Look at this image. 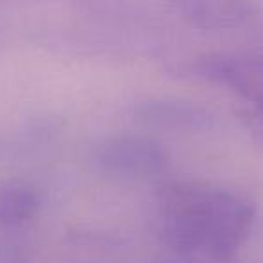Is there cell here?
<instances>
[{
	"label": "cell",
	"mask_w": 263,
	"mask_h": 263,
	"mask_svg": "<svg viewBox=\"0 0 263 263\" xmlns=\"http://www.w3.org/2000/svg\"><path fill=\"white\" fill-rule=\"evenodd\" d=\"M245 119L251 128V132L254 134L256 141L259 144H263V105L259 106H251L245 114Z\"/></svg>",
	"instance_id": "52a82bcc"
},
{
	"label": "cell",
	"mask_w": 263,
	"mask_h": 263,
	"mask_svg": "<svg viewBox=\"0 0 263 263\" xmlns=\"http://www.w3.org/2000/svg\"><path fill=\"white\" fill-rule=\"evenodd\" d=\"M42 208L40 193L22 180H11L0 186V226L20 227L33 220Z\"/></svg>",
	"instance_id": "8992f818"
},
{
	"label": "cell",
	"mask_w": 263,
	"mask_h": 263,
	"mask_svg": "<svg viewBox=\"0 0 263 263\" xmlns=\"http://www.w3.org/2000/svg\"><path fill=\"white\" fill-rule=\"evenodd\" d=\"M195 76L236 92L251 106L263 105V60L240 54H211L191 65Z\"/></svg>",
	"instance_id": "3957f363"
},
{
	"label": "cell",
	"mask_w": 263,
	"mask_h": 263,
	"mask_svg": "<svg viewBox=\"0 0 263 263\" xmlns=\"http://www.w3.org/2000/svg\"><path fill=\"white\" fill-rule=\"evenodd\" d=\"M94 161L103 173L124 182L157 179L168 168V154L162 144L143 134L108 137L98 146Z\"/></svg>",
	"instance_id": "7a4b0ae2"
},
{
	"label": "cell",
	"mask_w": 263,
	"mask_h": 263,
	"mask_svg": "<svg viewBox=\"0 0 263 263\" xmlns=\"http://www.w3.org/2000/svg\"><path fill=\"white\" fill-rule=\"evenodd\" d=\"M134 121L168 132H209L218 126V116L197 101L180 98H150L132 108Z\"/></svg>",
	"instance_id": "277c9868"
},
{
	"label": "cell",
	"mask_w": 263,
	"mask_h": 263,
	"mask_svg": "<svg viewBox=\"0 0 263 263\" xmlns=\"http://www.w3.org/2000/svg\"><path fill=\"white\" fill-rule=\"evenodd\" d=\"M190 26L204 31H231L243 27L256 15L252 0H168Z\"/></svg>",
	"instance_id": "5b68a950"
},
{
	"label": "cell",
	"mask_w": 263,
	"mask_h": 263,
	"mask_svg": "<svg viewBox=\"0 0 263 263\" xmlns=\"http://www.w3.org/2000/svg\"><path fill=\"white\" fill-rule=\"evenodd\" d=\"M162 240L173 254L229 261L254 227L256 213L241 195L177 180L159 191Z\"/></svg>",
	"instance_id": "6da1fadb"
},
{
	"label": "cell",
	"mask_w": 263,
	"mask_h": 263,
	"mask_svg": "<svg viewBox=\"0 0 263 263\" xmlns=\"http://www.w3.org/2000/svg\"><path fill=\"white\" fill-rule=\"evenodd\" d=\"M150 263H231V261H220V259H208V258H197V256H182L173 254L168 258H157Z\"/></svg>",
	"instance_id": "ba28073f"
}]
</instances>
